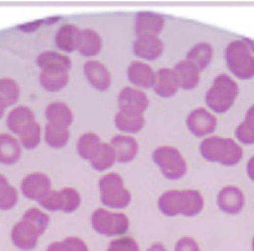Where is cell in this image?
Instances as JSON below:
<instances>
[{
    "label": "cell",
    "mask_w": 254,
    "mask_h": 251,
    "mask_svg": "<svg viewBox=\"0 0 254 251\" xmlns=\"http://www.w3.org/2000/svg\"><path fill=\"white\" fill-rule=\"evenodd\" d=\"M204 204V197L196 189H173L158 198V208L166 216H196L202 211Z\"/></svg>",
    "instance_id": "cell-1"
},
{
    "label": "cell",
    "mask_w": 254,
    "mask_h": 251,
    "mask_svg": "<svg viewBox=\"0 0 254 251\" xmlns=\"http://www.w3.org/2000/svg\"><path fill=\"white\" fill-rule=\"evenodd\" d=\"M200 153L207 162H214L227 167L236 166L244 155V151L238 141L221 136H207L204 139L200 144Z\"/></svg>",
    "instance_id": "cell-2"
},
{
    "label": "cell",
    "mask_w": 254,
    "mask_h": 251,
    "mask_svg": "<svg viewBox=\"0 0 254 251\" xmlns=\"http://www.w3.org/2000/svg\"><path fill=\"white\" fill-rule=\"evenodd\" d=\"M239 84L227 74L217 75L205 95L207 107L218 114L227 113L239 96Z\"/></svg>",
    "instance_id": "cell-3"
},
{
    "label": "cell",
    "mask_w": 254,
    "mask_h": 251,
    "mask_svg": "<svg viewBox=\"0 0 254 251\" xmlns=\"http://www.w3.org/2000/svg\"><path fill=\"white\" fill-rule=\"evenodd\" d=\"M100 201L107 208L122 210L131 202L130 191L125 187L124 179L117 172H108L99 181Z\"/></svg>",
    "instance_id": "cell-4"
},
{
    "label": "cell",
    "mask_w": 254,
    "mask_h": 251,
    "mask_svg": "<svg viewBox=\"0 0 254 251\" xmlns=\"http://www.w3.org/2000/svg\"><path fill=\"white\" fill-rule=\"evenodd\" d=\"M228 70L239 79L254 78V54L247 46L244 39L231 42L224 52Z\"/></svg>",
    "instance_id": "cell-5"
},
{
    "label": "cell",
    "mask_w": 254,
    "mask_h": 251,
    "mask_svg": "<svg viewBox=\"0 0 254 251\" xmlns=\"http://www.w3.org/2000/svg\"><path fill=\"white\" fill-rule=\"evenodd\" d=\"M152 159L169 180H178L187 174V162L177 148L170 145L156 148L152 153Z\"/></svg>",
    "instance_id": "cell-6"
},
{
    "label": "cell",
    "mask_w": 254,
    "mask_h": 251,
    "mask_svg": "<svg viewBox=\"0 0 254 251\" xmlns=\"http://www.w3.org/2000/svg\"><path fill=\"white\" fill-rule=\"evenodd\" d=\"M91 224L99 235L116 237L128 231L130 221L124 212H113L108 208H96L91 215Z\"/></svg>",
    "instance_id": "cell-7"
},
{
    "label": "cell",
    "mask_w": 254,
    "mask_h": 251,
    "mask_svg": "<svg viewBox=\"0 0 254 251\" xmlns=\"http://www.w3.org/2000/svg\"><path fill=\"white\" fill-rule=\"evenodd\" d=\"M186 123L196 138H207L217 128V117L206 107H196L190 113Z\"/></svg>",
    "instance_id": "cell-8"
},
{
    "label": "cell",
    "mask_w": 254,
    "mask_h": 251,
    "mask_svg": "<svg viewBox=\"0 0 254 251\" xmlns=\"http://www.w3.org/2000/svg\"><path fill=\"white\" fill-rule=\"evenodd\" d=\"M51 179L43 172H33L25 176L21 181V192L24 197L31 201H40L44 196L50 193Z\"/></svg>",
    "instance_id": "cell-9"
},
{
    "label": "cell",
    "mask_w": 254,
    "mask_h": 251,
    "mask_svg": "<svg viewBox=\"0 0 254 251\" xmlns=\"http://www.w3.org/2000/svg\"><path fill=\"white\" fill-rule=\"evenodd\" d=\"M149 106V99L143 91L135 87H124L118 95V107L122 111L144 114Z\"/></svg>",
    "instance_id": "cell-10"
},
{
    "label": "cell",
    "mask_w": 254,
    "mask_h": 251,
    "mask_svg": "<svg viewBox=\"0 0 254 251\" xmlns=\"http://www.w3.org/2000/svg\"><path fill=\"white\" fill-rule=\"evenodd\" d=\"M40 236L42 235L37 228L22 219L14 224V227L12 228V233H10V238H12L14 246L24 251L33 250L37 248Z\"/></svg>",
    "instance_id": "cell-11"
},
{
    "label": "cell",
    "mask_w": 254,
    "mask_h": 251,
    "mask_svg": "<svg viewBox=\"0 0 254 251\" xmlns=\"http://www.w3.org/2000/svg\"><path fill=\"white\" fill-rule=\"evenodd\" d=\"M164 42L156 35L136 37L134 44H132V50H134L135 56L145 61H154L160 58L164 53Z\"/></svg>",
    "instance_id": "cell-12"
},
{
    "label": "cell",
    "mask_w": 254,
    "mask_h": 251,
    "mask_svg": "<svg viewBox=\"0 0 254 251\" xmlns=\"http://www.w3.org/2000/svg\"><path fill=\"white\" fill-rule=\"evenodd\" d=\"M127 78L135 88L149 90L156 83V71L144 61H132L127 69Z\"/></svg>",
    "instance_id": "cell-13"
},
{
    "label": "cell",
    "mask_w": 254,
    "mask_h": 251,
    "mask_svg": "<svg viewBox=\"0 0 254 251\" xmlns=\"http://www.w3.org/2000/svg\"><path fill=\"white\" fill-rule=\"evenodd\" d=\"M217 204L226 214L236 215L244 207L245 196L239 187L227 185L218 193Z\"/></svg>",
    "instance_id": "cell-14"
},
{
    "label": "cell",
    "mask_w": 254,
    "mask_h": 251,
    "mask_svg": "<svg viewBox=\"0 0 254 251\" xmlns=\"http://www.w3.org/2000/svg\"><path fill=\"white\" fill-rule=\"evenodd\" d=\"M84 77L87 79L91 87L97 91H108L111 87L112 77L107 66L96 60H90L83 65Z\"/></svg>",
    "instance_id": "cell-15"
},
{
    "label": "cell",
    "mask_w": 254,
    "mask_h": 251,
    "mask_svg": "<svg viewBox=\"0 0 254 251\" xmlns=\"http://www.w3.org/2000/svg\"><path fill=\"white\" fill-rule=\"evenodd\" d=\"M165 26V18L162 14L149 10L139 12L135 17V34L136 37L141 35H156L162 31Z\"/></svg>",
    "instance_id": "cell-16"
},
{
    "label": "cell",
    "mask_w": 254,
    "mask_h": 251,
    "mask_svg": "<svg viewBox=\"0 0 254 251\" xmlns=\"http://www.w3.org/2000/svg\"><path fill=\"white\" fill-rule=\"evenodd\" d=\"M40 86L48 92H59L69 83V71L64 67H44L39 75Z\"/></svg>",
    "instance_id": "cell-17"
},
{
    "label": "cell",
    "mask_w": 254,
    "mask_h": 251,
    "mask_svg": "<svg viewBox=\"0 0 254 251\" xmlns=\"http://www.w3.org/2000/svg\"><path fill=\"white\" fill-rule=\"evenodd\" d=\"M109 144L116 151L117 162H120V163H128V162L134 161L135 157L139 153L137 141L128 135H116L112 138V141Z\"/></svg>",
    "instance_id": "cell-18"
},
{
    "label": "cell",
    "mask_w": 254,
    "mask_h": 251,
    "mask_svg": "<svg viewBox=\"0 0 254 251\" xmlns=\"http://www.w3.org/2000/svg\"><path fill=\"white\" fill-rule=\"evenodd\" d=\"M179 82L173 69L162 67L156 73V83H154V94L160 98L169 99L177 95L179 91Z\"/></svg>",
    "instance_id": "cell-19"
},
{
    "label": "cell",
    "mask_w": 254,
    "mask_h": 251,
    "mask_svg": "<svg viewBox=\"0 0 254 251\" xmlns=\"http://www.w3.org/2000/svg\"><path fill=\"white\" fill-rule=\"evenodd\" d=\"M80 39L79 27L73 24H66L57 30L55 35V44L60 50L65 53H73L74 50H78Z\"/></svg>",
    "instance_id": "cell-20"
},
{
    "label": "cell",
    "mask_w": 254,
    "mask_h": 251,
    "mask_svg": "<svg viewBox=\"0 0 254 251\" xmlns=\"http://www.w3.org/2000/svg\"><path fill=\"white\" fill-rule=\"evenodd\" d=\"M46 118L48 124L59 128H69L74 121L73 111L63 101L51 102L46 107Z\"/></svg>",
    "instance_id": "cell-21"
},
{
    "label": "cell",
    "mask_w": 254,
    "mask_h": 251,
    "mask_svg": "<svg viewBox=\"0 0 254 251\" xmlns=\"http://www.w3.org/2000/svg\"><path fill=\"white\" fill-rule=\"evenodd\" d=\"M173 70L178 78L179 87L183 90H193L200 83L201 71L188 60L179 61Z\"/></svg>",
    "instance_id": "cell-22"
},
{
    "label": "cell",
    "mask_w": 254,
    "mask_h": 251,
    "mask_svg": "<svg viewBox=\"0 0 254 251\" xmlns=\"http://www.w3.org/2000/svg\"><path fill=\"white\" fill-rule=\"evenodd\" d=\"M34 121H35V115L30 107L20 105V106L13 107L8 114L7 127L12 134L18 136L24 131V128Z\"/></svg>",
    "instance_id": "cell-23"
},
{
    "label": "cell",
    "mask_w": 254,
    "mask_h": 251,
    "mask_svg": "<svg viewBox=\"0 0 254 251\" xmlns=\"http://www.w3.org/2000/svg\"><path fill=\"white\" fill-rule=\"evenodd\" d=\"M22 147L10 134H0V163L13 164L21 157Z\"/></svg>",
    "instance_id": "cell-24"
},
{
    "label": "cell",
    "mask_w": 254,
    "mask_h": 251,
    "mask_svg": "<svg viewBox=\"0 0 254 251\" xmlns=\"http://www.w3.org/2000/svg\"><path fill=\"white\" fill-rule=\"evenodd\" d=\"M114 124L124 134H136L143 130L144 124H145V118H144V114L118 110L114 117Z\"/></svg>",
    "instance_id": "cell-25"
},
{
    "label": "cell",
    "mask_w": 254,
    "mask_h": 251,
    "mask_svg": "<svg viewBox=\"0 0 254 251\" xmlns=\"http://www.w3.org/2000/svg\"><path fill=\"white\" fill-rule=\"evenodd\" d=\"M103 48V41L99 33H96L92 29H84L80 30L79 46H78V52L83 57H94L100 53Z\"/></svg>",
    "instance_id": "cell-26"
},
{
    "label": "cell",
    "mask_w": 254,
    "mask_h": 251,
    "mask_svg": "<svg viewBox=\"0 0 254 251\" xmlns=\"http://www.w3.org/2000/svg\"><path fill=\"white\" fill-rule=\"evenodd\" d=\"M190 62L197 67L198 70H204L207 65L213 60V47L209 43L201 42V43L194 44L187 53V58Z\"/></svg>",
    "instance_id": "cell-27"
},
{
    "label": "cell",
    "mask_w": 254,
    "mask_h": 251,
    "mask_svg": "<svg viewBox=\"0 0 254 251\" xmlns=\"http://www.w3.org/2000/svg\"><path fill=\"white\" fill-rule=\"evenodd\" d=\"M101 140L94 132H86L78 139L77 143V151L79 154L80 158L91 161L92 158L97 154V151H100L101 148Z\"/></svg>",
    "instance_id": "cell-28"
},
{
    "label": "cell",
    "mask_w": 254,
    "mask_h": 251,
    "mask_svg": "<svg viewBox=\"0 0 254 251\" xmlns=\"http://www.w3.org/2000/svg\"><path fill=\"white\" fill-rule=\"evenodd\" d=\"M116 162H117V157H116V151L112 148V145L103 143L100 151H97L96 155L91 159L90 163L94 170L103 172V171H107L113 167Z\"/></svg>",
    "instance_id": "cell-29"
},
{
    "label": "cell",
    "mask_w": 254,
    "mask_h": 251,
    "mask_svg": "<svg viewBox=\"0 0 254 251\" xmlns=\"http://www.w3.org/2000/svg\"><path fill=\"white\" fill-rule=\"evenodd\" d=\"M37 64L40 67V70L44 67L56 66V67H64L67 71L71 69V60L67 56L55 50H46L38 56Z\"/></svg>",
    "instance_id": "cell-30"
},
{
    "label": "cell",
    "mask_w": 254,
    "mask_h": 251,
    "mask_svg": "<svg viewBox=\"0 0 254 251\" xmlns=\"http://www.w3.org/2000/svg\"><path fill=\"white\" fill-rule=\"evenodd\" d=\"M235 135L241 144H254V105L248 109L244 121L239 124L235 131Z\"/></svg>",
    "instance_id": "cell-31"
},
{
    "label": "cell",
    "mask_w": 254,
    "mask_h": 251,
    "mask_svg": "<svg viewBox=\"0 0 254 251\" xmlns=\"http://www.w3.org/2000/svg\"><path fill=\"white\" fill-rule=\"evenodd\" d=\"M69 139H70L69 128H59L48 123L46 124L44 140H46L48 147L54 148V149H61V148L66 147Z\"/></svg>",
    "instance_id": "cell-32"
},
{
    "label": "cell",
    "mask_w": 254,
    "mask_h": 251,
    "mask_svg": "<svg viewBox=\"0 0 254 251\" xmlns=\"http://www.w3.org/2000/svg\"><path fill=\"white\" fill-rule=\"evenodd\" d=\"M42 140V127L38 122H31L27 127L24 128V131L18 135V141L21 147L27 151L35 149L40 144Z\"/></svg>",
    "instance_id": "cell-33"
},
{
    "label": "cell",
    "mask_w": 254,
    "mask_h": 251,
    "mask_svg": "<svg viewBox=\"0 0 254 251\" xmlns=\"http://www.w3.org/2000/svg\"><path fill=\"white\" fill-rule=\"evenodd\" d=\"M18 201L16 188L8 183L7 178L0 174V210L7 211L13 208Z\"/></svg>",
    "instance_id": "cell-34"
},
{
    "label": "cell",
    "mask_w": 254,
    "mask_h": 251,
    "mask_svg": "<svg viewBox=\"0 0 254 251\" xmlns=\"http://www.w3.org/2000/svg\"><path fill=\"white\" fill-rule=\"evenodd\" d=\"M0 99L5 102L7 106H12L20 99V86L10 78L0 79Z\"/></svg>",
    "instance_id": "cell-35"
},
{
    "label": "cell",
    "mask_w": 254,
    "mask_h": 251,
    "mask_svg": "<svg viewBox=\"0 0 254 251\" xmlns=\"http://www.w3.org/2000/svg\"><path fill=\"white\" fill-rule=\"evenodd\" d=\"M22 220L33 224L39 231L40 235H43L48 228V224H50V216L44 211L39 210L37 207L27 208L26 212L22 216Z\"/></svg>",
    "instance_id": "cell-36"
},
{
    "label": "cell",
    "mask_w": 254,
    "mask_h": 251,
    "mask_svg": "<svg viewBox=\"0 0 254 251\" xmlns=\"http://www.w3.org/2000/svg\"><path fill=\"white\" fill-rule=\"evenodd\" d=\"M47 251H88V248L79 237H67L64 241L52 242Z\"/></svg>",
    "instance_id": "cell-37"
},
{
    "label": "cell",
    "mask_w": 254,
    "mask_h": 251,
    "mask_svg": "<svg viewBox=\"0 0 254 251\" xmlns=\"http://www.w3.org/2000/svg\"><path fill=\"white\" fill-rule=\"evenodd\" d=\"M61 195H63V211L64 212H74L75 210H78V207L80 206V202H82V198L80 195L78 193L77 189L74 188L66 187L60 189Z\"/></svg>",
    "instance_id": "cell-38"
},
{
    "label": "cell",
    "mask_w": 254,
    "mask_h": 251,
    "mask_svg": "<svg viewBox=\"0 0 254 251\" xmlns=\"http://www.w3.org/2000/svg\"><path fill=\"white\" fill-rule=\"evenodd\" d=\"M38 203L47 211H63V195L61 191H51Z\"/></svg>",
    "instance_id": "cell-39"
},
{
    "label": "cell",
    "mask_w": 254,
    "mask_h": 251,
    "mask_svg": "<svg viewBox=\"0 0 254 251\" xmlns=\"http://www.w3.org/2000/svg\"><path fill=\"white\" fill-rule=\"evenodd\" d=\"M107 251H140L137 242L131 237H122L113 240L109 244Z\"/></svg>",
    "instance_id": "cell-40"
},
{
    "label": "cell",
    "mask_w": 254,
    "mask_h": 251,
    "mask_svg": "<svg viewBox=\"0 0 254 251\" xmlns=\"http://www.w3.org/2000/svg\"><path fill=\"white\" fill-rule=\"evenodd\" d=\"M60 20V17H51V18H44V20H38V21H33V22H27V24L20 25L18 26V30L26 31V33H33V31L38 30L40 26H43V25H52L55 22Z\"/></svg>",
    "instance_id": "cell-41"
},
{
    "label": "cell",
    "mask_w": 254,
    "mask_h": 251,
    "mask_svg": "<svg viewBox=\"0 0 254 251\" xmlns=\"http://www.w3.org/2000/svg\"><path fill=\"white\" fill-rule=\"evenodd\" d=\"M175 251H200V248L192 237H183L175 245Z\"/></svg>",
    "instance_id": "cell-42"
},
{
    "label": "cell",
    "mask_w": 254,
    "mask_h": 251,
    "mask_svg": "<svg viewBox=\"0 0 254 251\" xmlns=\"http://www.w3.org/2000/svg\"><path fill=\"white\" fill-rule=\"evenodd\" d=\"M247 174L252 181H254V155L251 157V159L247 163Z\"/></svg>",
    "instance_id": "cell-43"
},
{
    "label": "cell",
    "mask_w": 254,
    "mask_h": 251,
    "mask_svg": "<svg viewBox=\"0 0 254 251\" xmlns=\"http://www.w3.org/2000/svg\"><path fill=\"white\" fill-rule=\"evenodd\" d=\"M148 251H166V249H165L164 245L160 244V242H157V244L152 245L151 248L148 249Z\"/></svg>",
    "instance_id": "cell-44"
},
{
    "label": "cell",
    "mask_w": 254,
    "mask_h": 251,
    "mask_svg": "<svg viewBox=\"0 0 254 251\" xmlns=\"http://www.w3.org/2000/svg\"><path fill=\"white\" fill-rule=\"evenodd\" d=\"M244 42L247 43V46L249 47V50H252V53L254 54V41H253V39H249V38H244Z\"/></svg>",
    "instance_id": "cell-45"
},
{
    "label": "cell",
    "mask_w": 254,
    "mask_h": 251,
    "mask_svg": "<svg viewBox=\"0 0 254 251\" xmlns=\"http://www.w3.org/2000/svg\"><path fill=\"white\" fill-rule=\"evenodd\" d=\"M5 107H7L5 102L0 99V118H3L4 113H5Z\"/></svg>",
    "instance_id": "cell-46"
},
{
    "label": "cell",
    "mask_w": 254,
    "mask_h": 251,
    "mask_svg": "<svg viewBox=\"0 0 254 251\" xmlns=\"http://www.w3.org/2000/svg\"><path fill=\"white\" fill-rule=\"evenodd\" d=\"M252 249H253V251H254V238H253V242H252Z\"/></svg>",
    "instance_id": "cell-47"
}]
</instances>
